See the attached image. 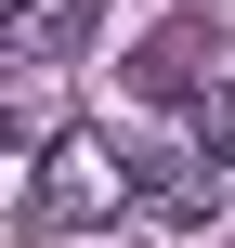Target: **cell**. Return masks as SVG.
I'll list each match as a JSON object with an SVG mask.
<instances>
[{
	"label": "cell",
	"mask_w": 235,
	"mask_h": 248,
	"mask_svg": "<svg viewBox=\"0 0 235 248\" xmlns=\"http://www.w3.org/2000/svg\"><path fill=\"white\" fill-rule=\"evenodd\" d=\"M118 209H144L131 157L105 131H52L39 144V183H26V235H78V222H118Z\"/></svg>",
	"instance_id": "1"
},
{
	"label": "cell",
	"mask_w": 235,
	"mask_h": 248,
	"mask_svg": "<svg viewBox=\"0 0 235 248\" xmlns=\"http://www.w3.org/2000/svg\"><path fill=\"white\" fill-rule=\"evenodd\" d=\"M118 78H131L144 105H209V92H222V26H209V13H170V26L131 39Z\"/></svg>",
	"instance_id": "2"
},
{
	"label": "cell",
	"mask_w": 235,
	"mask_h": 248,
	"mask_svg": "<svg viewBox=\"0 0 235 248\" xmlns=\"http://www.w3.org/2000/svg\"><path fill=\"white\" fill-rule=\"evenodd\" d=\"M92 26H105V0H13V13H0V52H13V65H52V52H78Z\"/></svg>",
	"instance_id": "3"
},
{
	"label": "cell",
	"mask_w": 235,
	"mask_h": 248,
	"mask_svg": "<svg viewBox=\"0 0 235 248\" xmlns=\"http://www.w3.org/2000/svg\"><path fill=\"white\" fill-rule=\"evenodd\" d=\"M131 183H144L157 222H209V209H222V170H209V157H131Z\"/></svg>",
	"instance_id": "4"
},
{
	"label": "cell",
	"mask_w": 235,
	"mask_h": 248,
	"mask_svg": "<svg viewBox=\"0 0 235 248\" xmlns=\"http://www.w3.org/2000/svg\"><path fill=\"white\" fill-rule=\"evenodd\" d=\"M196 157H209V170H235V78L196 105Z\"/></svg>",
	"instance_id": "5"
}]
</instances>
